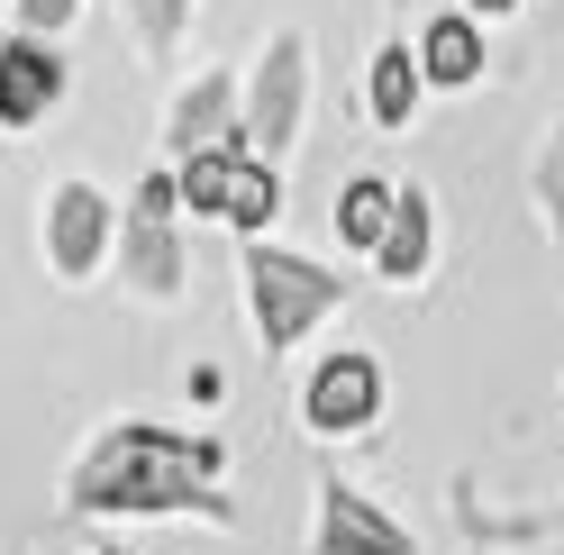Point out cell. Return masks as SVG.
<instances>
[{
	"mask_svg": "<svg viewBox=\"0 0 564 555\" xmlns=\"http://www.w3.org/2000/svg\"><path fill=\"white\" fill-rule=\"evenodd\" d=\"M137 28H147V37H173V28H183V0H137Z\"/></svg>",
	"mask_w": 564,
	"mask_h": 555,
	"instance_id": "cell-16",
	"label": "cell"
},
{
	"mask_svg": "<svg viewBox=\"0 0 564 555\" xmlns=\"http://www.w3.org/2000/svg\"><path fill=\"white\" fill-rule=\"evenodd\" d=\"M474 10H510V0H474Z\"/></svg>",
	"mask_w": 564,
	"mask_h": 555,
	"instance_id": "cell-19",
	"label": "cell"
},
{
	"mask_svg": "<svg viewBox=\"0 0 564 555\" xmlns=\"http://www.w3.org/2000/svg\"><path fill=\"white\" fill-rule=\"evenodd\" d=\"M292 119H301V37H282V46L264 55V83H256V100H246V128H256V146H264V155H282Z\"/></svg>",
	"mask_w": 564,
	"mask_h": 555,
	"instance_id": "cell-6",
	"label": "cell"
},
{
	"mask_svg": "<svg viewBox=\"0 0 564 555\" xmlns=\"http://www.w3.org/2000/svg\"><path fill=\"white\" fill-rule=\"evenodd\" d=\"M419 64H429L437 83H474V64H482V37H474L465 19H437V28H429V55H419Z\"/></svg>",
	"mask_w": 564,
	"mask_h": 555,
	"instance_id": "cell-13",
	"label": "cell"
},
{
	"mask_svg": "<svg viewBox=\"0 0 564 555\" xmlns=\"http://www.w3.org/2000/svg\"><path fill=\"white\" fill-rule=\"evenodd\" d=\"M373 401H382V373L373 356H328L319 373H310V428H365L373 420Z\"/></svg>",
	"mask_w": 564,
	"mask_h": 555,
	"instance_id": "cell-4",
	"label": "cell"
},
{
	"mask_svg": "<svg viewBox=\"0 0 564 555\" xmlns=\"http://www.w3.org/2000/svg\"><path fill=\"white\" fill-rule=\"evenodd\" d=\"M273 210H282V183L246 155V164H237V192H228V219H237V228H264Z\"/></svg>",
	"mask_w": 564,
	"mask_h": 555,
	"instance_id": "cell-14",
	"label": "cell"
},
{
	"mask_svg": "<svg viewBox=\"0 0 564 555\" xmlns=\"http://www.w3.org/2000/svg\"><path fill=\"white\" fill-rule=\"evenodd\" d=\"M209 465H219V446H183V437H164V428H119V437H100L91 446V465L74 474V501L83 510H219L200 492Z\"/></svg>",
	"mask_w": 564,
	"mask_h": 555,
	"instance_id": "cell-1",
	"label": "cell"
},
{
	"mask_svg": "<svg viewBox=\"0 0 564 555\" xmlns=\"http://www.w3.org/2000/svg\"><path fill=\"white\" fill-rule=\"evenodd\" d=\"M228 100H237V91H228L219 74L192 83L183 110H173V146H183V155H192V146H219V137H228Z\"/></svg>",
	"mask_w": 564,
	"mask_h": 555,
	"instance_id": "cell-11",
	"label": "cell"
},
{
	"mask_svg": "<svg viewBox=\"0 0 564 555\" xmlns=\"http://www.w3.org/2000/svg\"><path fill=\"white\" fill-rule=\"evenodd\" d=\"M246 292H256L264 346H292L310 319H328V309H337V273L282 255V247H256V255H246Z\"/></svg>",
	"mask_w": 564,
	"mask_h": 555,
	"instance_id": "cell-2",
	"label": "cell"
},
{
	"mask_svg": "<svg viewBox=\"0 0 564 555\" xmlns=\"http://www.w3.org/2000/svg\"><path fill=\"white\" fill-rule=\"evenodd\" d=\"M237 164H246V146H228V137H219V146H192L183 155V200H192V210H228Z\"/></svg>",
	"mask_w": 564,
	"mask_h": 555,
	"instance_id": "cell-10",
	"label": "cell"
},
{
	"mask_svg": "<svg viewBox=\"0 0 564 555\" xmlns=\"http://www.w3.org/2000/svg\"><path fill=\"white\" fill-rule=\"evenodd\" d=\"M429 264V200L401 192V210H392V237H382V273H419Z\"/></svg>",
	"mask_w": 564,
	"mask_h": 555,
	"instance_id": "cell-12",
	"label": "cell"
},
{
	"mask_svg": "<svg viewBox=\"0 0 564 555\" xmlns=\"http://www.w3.org/2000/svg\"><path fill=\"white\" fill-rule=\"evenodd\" d=\"M64 91L55 74V55L46 46H0V128H28V119H46V100Z\"/></svg>",
	"mask_w": 564,
	"mask_h": 555,
	"instance_id": "cell-7",
	"label": "cell"
},
{
	"mask_svg": "<svg viewBox=\"0 0 564 555\" xmlns=\"http://www.w3.org/2000/svg\"><path fill=\"white\" fill-rule=\"evenodd\" d=\"M392 210H401V192L382 183V173L346 183V200H337V228H346V247H382V237H392Z\"/></svg>",
	"mask_w": 564,
	"mask_h": 555,
	"instance_id": "cell-9",
	"label": "cell"
},
{
	"mask_svg": "<svg viewBox=\"0 0 564 555\" xmlns=\"http://www.w3.org/2000/svg\"><path fill=\"white\" fill-rule=\"evenodd\" d=\"M319 546H328V555H410V537H401L382 510H365L356 492H328V510H319Z\"/></svg>",
	"mask_w": 564,
	"mask_h": 555,
	"instance_id": "cell-8",
	"label": "cell"
},
{
	"mask_svg": "<svg viewBox=\"0 0 564 555\" xmlns=\"http://www.w3.org/2000/svg\"><path fill=\"white\" fill-rule=\"evenodd\" d=\"M410 100H419V74H410V55L392 46V55L373 64V119H382V128H401V119H410Z\"/></svg>",
	"mask_w": 564,
	"mask_h": 555,
	"instance_id": "cell-15",
	"label": "cell"
},
{
	"mask_svg": "<svg viewBox=\"0 0 564 555\" xmlns=\"http://www.w3.org/2000/svg\"><path fill=\"white\" fill-rule=\"evenodd\" d=\"M173 200H183V173H155V183H137V200H128V283L137 292H183Z\"/></svg>",
	"mask_w": 564,
	"mask_h": 555,
	"instance_id": "cell-3",
	"label": "cell"
},
{
	"mask_svg": "<svg viewBox=\"0 0 564 555\" xmlns=\"http://www.w3.org/2000/svg\"><path fill=\"white\" fill-rule=\"evenodd\" d=\"M546 210H555V237H564V137L546 146Z\"/></svg>",
	"mask_w": 564,
	"mask_h": 555,
	"instance_id": "cell-17",
	"label": "cell"
},
{
	"mask_svg": "<svg viewBox=\"0 0 564 555\" xmlns=\"http://www.w3.org/2000/svg\"><path fill=\"white\" fill-rule=\"evenodd\" d=\"M19 10H28V28H64V19H74V0H19Z\"/></svg>",
	"mask_w": 564,
	"mask_h": 555,
	"instance_id": "cell-18",
	"label": "cell"
},
{
	"mask_svg": "<svg viewBox=\"0 0 564 555\" xmlns=\"http://www.w3.org/2000/svg\"><path fill=\"white\" fill-rule=\"evenodd\" d=\"M46 247H55V273H91V264H100V247H110V210H100L91 183H64V192H55Z\"/></svg>",
	"mask_w": 564,
	"mask_h": 555,
	"instance_id": "cell-5",
	"label": "cell"
}]
</instances>
